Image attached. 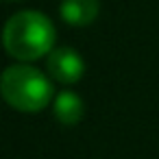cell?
I'll use <instances>...</instances> for the list:
<instances>
[{"instance_id": "7a4b0ae2", "label": "cell", "mask_w": 159, "mask_h": 159, "mask_svg": "<svg viewBox=\"0 0 159 159\" xmlns=\"http://www.w3.org/2000/svg\"><path fill=\"white\" fill-rule=\"evenodd\" d=\"M0 96L22 113H39L55 100L50 79L31 63H13L0 74Z\"/></svg>"}, {"instance_id": "277c9868", "label": "cell", "mask_w": 159, "mask_h": 159, "mask_svg": "<svg viewBox=\"0 0 159 159\" xmlns=\"http://www.w3.org/2000/svg\"><path fill=\"white\" fill-rule=\"evenodd\" d=\"M52 113H55V118L63 126H74L85 116V102H83V98L76 92L63 89L52 100Z\"/></svg>"}, {"instance_id": "5b68a950", "label": "cell", "mask_w": 159, "mask_h": 159, "mask_svg": "<svg viewBox=\"0 0 159 159\" xmlns=\"http://www.w3.org/2000/svg\"><path fill=\"white\" fill-rule=\"evenodd\" d=\"M100 2L98 0H61V20L70 26H87L98 18Z\"/></svg>"}, {"instance_id": "6da1fadb", "label": "cell", "mask_w": 159, "mask_h": 159, "mask_svg": "<svg viewBox=\"0 0 159 159\" xmlns=\"http://www.w3.org/2000/svg\"><path fill=\"white\" fill-rule=\"evenodd\" d=\"M57 31L50 18L35 9H24L11 16L2 29V46L9 57L22 63L48 57L55 48Z\"/></svg>"}, {"instance_id": "3957f363", "label": "cell", "mask_w": 159, "mask_h": 159, "mask_svg": "<svg viewBox=\"0 0 159 159\" xmlns=\"http://www.w3.org/2000/svg\"><path fill=\"white\" fill-rule=\"evenodd\" d=\"M46 70L48 74L61 83V85H74L83 79L85 74V61L83 57L70 48V46H59L52 48L46 57Z\"/></svg>"}, {"instance_id": "8992f818", "label": "cell", "mask_w": 159, "mask_h": 159, "mask_svg": "<svg viewBox=\"0 0 159 159\" xmlns=\"http://www.w3.org/2000/svg\"><path fill=\"white\" fill-rule=\"evenodd\" d=\"M7 2H13V0H7Z\"/></svg>"}]
</instances>
